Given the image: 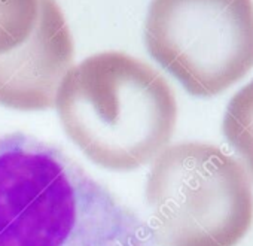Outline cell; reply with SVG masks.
Segmentation results:
<instances>
[{
	"instance_id": "1",
	"label": "cell",
	"mask_w": 253,
	"mask_h": 246,
	"mask_svg": "<svg viewBox=\"0 0 253 246\" xmlns=\"http://www.w3.org/2000/svg\"><path fill=\"white\" fill-rule=\"evenodd\" d=\"M0 246H154L149 227L55 144L0 133Z\"/></svg>"
},
{
	"instance_id": "2",
	"label": "cell",
	"mask_w": 253,
	"mask_h": 246,
	"mask_svg": "<svg viewBox=\"0 0 253 246\" xmlns=\"http://www.w3.org/2000/svg\"><path fill=\"white\" fill-rule=\"evenodd\" d=\"M54 107L69 139L94 164L131 172L166 149L177 124L167 79L121 51L86 57L64 75Z\"/></svg>"
},
{
	"instance_id": "3",
	"label": "cell",
	"mask_w": 253,
	"mask_h": 246,
	"mask_svg": "<svg viewBox=\"0 0 253 246\" xmlns=\"http://www.w3.org/2000/svg\"><path fill=\"white\" fill-rule=\"evenodd\" d=\"M151 234L160 246H235L253 222L246 169L204 142L169 145L146 181Z\"/></svg>"
},
{
	"instance_id": "4",
	"label": "cell",
	"mask_w": 253,
	"mask_h": 246,
	"mask_svg": "<svg viewBox=\"0 0 253 246\" xmlns=\"http://www.w3.org/2000/svg\"><path fill=\"white\" fill-rule=\"evenodd\" d=\"M145 44L191 96H217L253 69V0H152Z\"/></svg>"
},
{
	"instance_id": "5",
	"label": "cell",
	"mask_w": 253,
	"mask_h": 246,
	"mask_svg": "<svg viewBox=\"0 0 253 246\" xmlns=\"http://www.w3.org/2000/svg\"><path fill=\"white\" fill-rule=\"evenodd\" d=\"M75 45L64 14L51 0L35 38L0 60V104L24 112L54 107L57 90L73 66Z\"/></svg>"
},
{
	"instance_id": "6",
	"label": "cell",
	"mask_w": 253,
	"mask_h": 246,
	"mask_svg": "<svg viewBox=\"0 0 253 246\" xmlns=\"http://www.w3.org/2000/svg\"><path fill=\"white\" fill-rule=\"evenodd\" d=\"M51 0H0V60L26 47L41 29Z\"/></svg>"
},
{
	"instance_id": "7",
	"label": "cell",
	"mask_w": 253,
	"mask_h": 246,
	"mask_svg": "<svg viewBox=\"0 0 253 246\" xmlns=\"http://www.w3.org/2000/svg\"><path fill=\"white\" fill-rule=\"evenodd\" d=\"M222 130L253 179V79L231 97Z\"/></svg>"
}]
</instances>
